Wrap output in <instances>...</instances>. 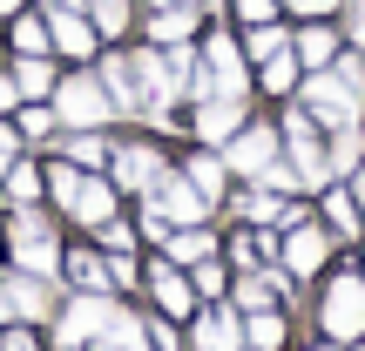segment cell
Wrapping results in <instances>:
<instances>
[{"mask_svg": "<svg viewBox=\"0 0 365 351\" xmlns=\"http://www.w3.org/2000/svg\"><path fill=\"white\" fill-rule=\"evenodd\" d=\"M352 34H359V48H365V7H359V21H352Z\"/></svg>", "mask_w": 365, "mask_h": 351, "instance_id": "43", "label": "cell"}, {"mask_svg": "<svg viewBox=\"0 0 365 351\" xmlns=\"http://www.w3.org/2000/svg\"><path fill=\"white\" fill-rule=\"evenodd\" d=\"M149 34H156V41H182V34H190V14H182V7L156 14V21H149Z\"/></svg>", "mask_w": 365, "mask_h": 351, "instance_id": "23", "label": "cell"}, {"mask_svg": "<svg viewBox=\"0 0 365 351\" xmlns=\"http://www.w3.org/2000/svg\"><path fill=\"white\" fill-rule=\"evenodd\" d=\"M156 298H163V311H176V318H182V311H190V304H196V290L182 284L176 271H156Z\"/></svg>", "mask_w": 365, "mask_h": 351, "instance_id": "17", "label": "cell"}, {"mask_svg": "<svg viewBox=\"0 0 365 351\" xmlns=\"http://www.w3.org/2000/svg\"><path fill=\"white\" fill-rule=\"evenodd\" d=\"M34 189H41V176H34V169H14V196H21V203H27Z\"/></svg>", "mask_w": 365, "mask_h": 351, "instance_id": "37", "label": "cell"}, {"mask_svg": "<svg viewBox=\"0 0 365 351\" xmlns=\"http://www.w3.org/2000/svg\"><path fill=\"white\" fill-rule=\"evenodd\" d=\"M68 209H75L81 223H95V230H102V223L115 216V196H108V182H95V176H81V189L68 196Z\"/></svg>", "mask_w": 365, "mask_h": 351, "instance_id": "7", "label": "cell"}, {"mask_svg": "<svg viewBox=\"0 0 365 351\" xmlns=\"http://www.w3.org/2000/svg\"><path fill=\"white\" fill-rule=\"evenodd\" d=\"M7 156H14V142H7V129H0V169H7Z\"/></svg>", "mask_w": 365, "mask_h": 351, "instance_id": "41", "label": "cell"}, {"mask_svg": "<svg viewBox=\"0 0 365 351\" xmlns=\"http://www.w3.org/2000/svg\"><path fill=\"white\" fill-rule=\"evenodd\" d=\"M250 54H257V61H271V54H284V34H277L271 21H257V34H250Z\"/></svg>", "mask_w": 365, "mask_h": 351, "instance_id": "24", "label": "cell"}, {"mask_svg": "<svg viewBox=\"0 0 365 351\" xmlns=\"http://www.w3.org/2000/svg\"><path fill=\"white\" fill-rule=\"evenodd\" d=\"M21 129H27V135H48V129H54V115H48V108H27Z\"/></svg>", "mask_w": 365, "mask_h": 351, "instance_id": "32", "label": "cell"}, {"mask_svg": "<svg viewBox=\"0 0 365 351\" xmlns=\"http://www.w3.org/2000/svg\"><path fill=\"white\" fill-rule=\"evenodd\" d=\"M0 7H21V0H0Z\"/></svg>", "mask_w": 365, "mask_h": 351, "instance_id": "44", "label": "cell"}, {"mask_svg": "<svg viewBox=\"0 0 365 351\" xmlns=\"http://www.w3.org/2000/svg\"><path fill=\"white\" fill-rule=\"evenodd\" d=\"M115 176L129 182V189H156V176H163V162L149 156V149H122V156H115Z\"/></svg>", "mask_w": 365, "mask_h": 351, "instance_id": "14", "label": "cell"}, {"mask_svg": "<svg viewBox=\"0 0 365 351\" xmlns=\"http://www.w3.org/2000/svg\"><path fill=\"white\" fill-rule=\"evenodd\" d=\"M237 298H244V311H264V298H271V284H244Z\"/></svg>", "mask_w": 365, "mask_h": 351, "instance_id": "36", "label": "cell"}, {"mask_svg": "<svg viewBox=\"0 0 365 351\" xmlns=\"http://www.w3.org/2000/svg\"><path fill=\"white\" fill-rule=\"evenodd\" d=\"M149 196H156V216H182V223H196V216H203V196H196V182H170V176H156V189H149Z\"/></svg>", "mask_w": 365, "mask_h": 351, "instance_id": "6", "label": "cell"}, {"mask_svg": "<svg viewBox=\"0 0 365 351\" xmlns=\"http://www.w3.org/2000/svg\"><path fill=\"white\" fill-rule=\"evenodd\" d=\"M54 41H61L68 54H88V41H95V27L81 21V7H75V0H54Z\"/></svg>", "mask_w": 365, "mask_h": 351, "instance_id": "10", "label": "cell"}, {"mask_svg": "<svg viewBox=\"0 0 365 351\" xmlns=\"http://www.w3.org/2000/svg\"><path fill=\"white\" fill-rule=\"evenodd\" d=\"M129 27V0H95V34H122Z\"/></svg>", "mask_w": 365, "mask_h": 351, "instance_id": "19", "label": "cell"}, {"mask_svg": "<svg viewBox=\"0 0 365 351\" xmlns=\"http://www.w3.org/2000/svg\"><path fill=\"white\" fill-rule=\"evenodd\" d=\"M298 54H304L312 68H318V61H331V34H325V27H312V34L298 41Z\"/></svg>", "mask_w": 365, "mask_h": 351, "instance_id": "26", "label": "cell"}, {"mask_svg": "<svg viewBox=\"0 0 365 351\" xmlns=\"http://www.w3.org/2000/svg\"><path fill=\"white\" fill-rule=\"evenodd\" d=\"M264 88H277V95L291 88V54H271V61H264Z\"/></svg>", "mask_w": 365, "mask_h": 351, "instance_id": "27", "label": "cell"}, {"mask_svg": "<svg viewBox=\"0 0 365 351\" xmlns=\"http://www.w3.org/2000/svg\"><path fill=\"white\" fill-rule=\"evenodd\" d=\"M230 162H237V169H250V176H257L264 162H277V135H271V129H250V135H230Z\"/></svg>", "mask_w": 365, "mask_h": 351, "instance_id": "8", "label": "cell"}, {"mask_svg": "<svg viewBox=\"0 0 365 351\" xmlns=\"http://www.w3.org/2000/svg\"><path fill=\"white\" fill-rule=\"evenodd\" d=\"M284 263H291V271H318V263H325V236H318L312 223H291V243H284Z\"/></svg>", "mask_w": 365, "mask_h": 351, "instance_id": "11", "label": "cell"}, {"mask_svg": "<svg viewBox=\"0 0 365 351\" xmlns=\"http://www.w3.org/2000/svg\"><path fill=\"white\" fill-rule=\"evenodd\" d=\"M190 182H196V196H203V203H217V189H223V169H217V162H190Z\"/></svg>", "mask_w": 365, "mask_h": 351, "instance_id": "21", "label": "cell"}, {"mask_svg": "<svg viewBox=\"0 0 365 351\" xmlns=\"http://www.w3.org/2000/svg\"><path fill=\"white\" fill-rule=\"evenodd\" d=\"M48 176H54V196H61V203H68V196L81 189V176H75V169H48Z\"/></svg>", "mask_w": 365, "mask_h": 351, "instance_id": "34", "label": "cell"}, {"mask_svg": "<svg viewBox=\"0 0 365 351\" xmlns=\"http://www.w3.org/2000/svg\"><path fill=\"white\" fill-rule=\"evenodd\" d=\"M291 149H298V169H304V182H325V176H331V162L318 156V142H312V122H304V115L291 122Z\"/></svg>", "mask_w": 365, "mask_h": 351, "instance_id": "13", "label": "cell"}, {"mask_svg": "<svg viewBox=\"0 0 365 351\" xmlns=\"http://www.w3.org/2000/svg\"><path fill=\"white\" fill-rule=\"evenodd\" d=\"M14 81H21V95H48V88H54V75L41 68V54H27V68H21Z\"/></svg>", "mask_w": 365, "mask_h": 351, "instance_id": "20", "label": "cell"}, {"mask_svg": "<svg viewBox=\"0 0 365 351\" xmlns=\"http://www.w3.org/2000/svg\"><path fill=\"white\" fill-rule=\"evenodd\" d=\"M68 271H75V284H81V290H108V271H102L95 257H75Z\"/></svg>", "mask_w": 365, "mask_h": 351, "instance_id": "25", "label": "cell"}, {"mask_svg": "<svg viewBox=\"0 0 365 351\" xmlns=\"http://www.w3.org/2000/svg\"><path fill=\"white\" fill-rule=\"evenodd\" d=\"M304 108H312L318 122H339V129H345V122L359 115V95L345 88L339 75H312V81H304Z\"/></svg>", "mask_w": 365, "mask_h": 351, "instance_id": "3", "label": "cell"}, {"mask_svg": "<svg viewBox=\"0 0 365 351\" xmlns=\"http://www.w3.org/2000/svg\"><path fill=\"white\" fill-rule=\"evenodd\" d=\"M210 68H217V75H210V88L237 102V95H244V61H237V48H230V41H217V48H210Z\"/></svg>", "mask_w": 365, "mask_h": 351, "instance_id": "12", "label": "cell"}, {"mask_svg": "<svg viewBox=\"0 0 365 351\" xmlns=\"http://www.w3.org/2000/svg\"><path fill=\"white\" fill-rule=\"evenodd\" d=\"M14 41H21L27 54H41V48H48V34H41V21H21V27H14Z\"/></svg>", "mask_w": 365, "mask_h": 351, "instance_id": "31", "label": "cell"}, {"mask_svg": "<svg viewBox=\"0 0 365 351\" xmlns=\"http://www.w3.org/2000/svg\"><path fill=\"white\" fill-rule=\"evenodd\" d=\"M277 338H284V325H277L271 311H257V318H250V345H257V351H277Z\"/></svg>", "mask_w": 365, "mask_h": 351, "instance_id": "22", "label": "cell"}, {"mask_svg": "<svg viewBox=\"0 0 365 351\" xmlns=\"http://www.w3.org/2000/svg\"><path fill=\"white\" fill-rule=\"evenodd\" d=\"M115 331H135V325L102 298V290H88V298H81L75 311L61 318V338H68V345H81V338H115Z\"/></svg>", "mask_w": 365, "mask_h": 351, "instance_id": "1", "label": "cell"}, {"mask_svg": "<svg viewBox=\"0 0 365 351\" xmlns=\"http://www.w3.org/2000/svg\"><path fill=\"white\" fill-rule=\"evenodd\" d=\"M325 331H331V338H359V331H365V284H359V277H339V284H331Z\"/></svg>", "mask_w": 365, "mask_h": 351, "instance_id": "2", "label": "cell"}, {"mask_svg": "<svg viewBox=\"0 0 365 351\" xmlns=\"http://www.w3.org/2000/svg\"><path fill=\"white\" fill-rule=\"evenodd\" d=\"M291 7H304V14H325V7H331V0H291Z\"/></svg>", "mask_w": 365, "mask_h": 351, "instance_id": "40", "label": "cell"}, {"mask_svg": "<svg viewBox=\"0 0 365 351\" xmlns=\"http://www.w3.org/2000/svg\"><path fill=\"white\" fill-rule=\"evenodd\" d=\"M0 318H14V290H0Z\"/></svg>", "mask_w": 365, "mask_h": 351, "instance_id": "42", "label": "cell"}, {"mask_svg": "<svg viewBox=\"0 0 365 351\" xmlns=\"http://www.w3.org/2000/svg\"><path fill=\"white\" fill-rule=\"evenodd\" d=\"M352 162H359V135L345 129V135H339V149H331V169H352Z\"/></svg>", "mask_w": 365, "mask_h": 351, "instance_id": "30", "label": "cell"}, {"mask_svg": "<svg viewBox=\"0 0 365 351\" xmlns=\"http://www.w3.org/2000/svg\"><path fill=\"white\" fill-rule=\"evenodd\" d=\"M14 311H41V284H27V277H14Z\"/></svg>", "mask_w": 365, "mask_h": 351, "instance_id": "29", "label": "cell"}, {"mask_svg": "<svg viewBox=\"0 0 365 351\" xmlns=\"http://www.w3.org/2000/svg\"><path fill=\"white\" fill-rule=\"evenodd\" d=\"M196 351H237V318L230 311L203 318V325H196Z\"/></svg>", "mask_w": 365, "mask_h": 351, "instance_id": "16", "label": "cell"}, {"mask_svg": "<svg viewBox=\"0 0 365 351\" xmlns=\"http://www.w3.org/2000/svg\"><path fill=\"white\" fill-rule=\"evenodd\" d=\"M196 129H203L210 142H230V129H237V102H230V95H217L210 108H196Z\"/></svg>", "mask_w": 365, "mask_h": 351, "instance_id": "15", "label": "cell"}, {"mask_svg": "<svg viewBox=\"0 0 365 351\" xmlns=\"http://www.w3.org/2000/svg\"><path fill=\"white\" fill-rule=\"evenodd\" d=\"M176 7H182V0H176Z\"/></svg>", "mask_w": 365, "mask_h": 351, "instance_id": "45", "label": "cell"}, {"mask_svg": "<svg viewBox=\"0 0 365 351\" xmlns=\"http://www.w3.org/2000/svg\"><path fill=\"white\" fill-rule=\"evenodd\" d=\"M75 162H108V149L95 142V135H81V142H75Z\"/></svg>", "mask_w": 365, "mask_h": 351, "instance_id": "33", "label": "cell"}, {"mask_svg": "<svg viewBox=\"0 0 365 351\" xmlns=\"http://www.w3.org/2000/svg\"><path fill=\"white\" fill-rule=\"evenodd\" d=\"M14 95H21V81H0V108H7V102H14Z\"/></svg>", "mask_w": 365, "mask_h": 351, "instance_id": "39", "label": "cell"}, {"mask_svg": "<svg viewBox=\"0 0 365 351\" xmlns=\"http://www.w3.org/2000/svg\"><path fill=\"white\" fill-rule=\"evenodd\" d=\"M14 257H21V271H34V277L61 263V257H54V236L41 230V216H27V209L14 216Z\"/></svg>", "mask_w": 365, "mask_h": 351, "instance_id": "5", "label": "cell"}, {"mask_svg": "<svg viewBox=\"0 0 365 351\" xmlns=\"http://www.w3.org/2000/svg\"><path fill=\"white\" fill-rule=\"evenodd\" d=\"M331 223H339V230H359V203H352V196H331Z\"/></svg>", "mask_w": 365, "mask_h": 351, "instance_id": "28", "label": "cell"}, {"mask_svg": "<svg viewBox=\"0 0 365 351\" xmlns=\"http://www.w3.org/2000/svg\"><path fill=\"white\" fill-rule=\"evenodd\" d=\"M237 14H244V21L257 27V21H271V0H237Z\"/></svg>", "mask_w": 365, "mask_h": 351, "instance_id": "35", "label": "cell"}, {"mask_svg": "<svg viewBox=\"0 0 365 351\" xmlns=\"http://www.w3.org/2000/svg\"><path fill=\"white\" fill-rule=\"evenodd\" d=\"M102 88H108V102L143 108V68H135V61H108L102 68Z\"/></svg>", "mask_w": 365, "mask_h": 351, "instance_id": "9", "label": "cell"}, {"mask_svg": "<svg viewBox=\"0 0 365 351\" xmlns=\"http://www.w3.org/2000/svg\"><path fill=\"white\" fill-rule=\"evenodd\" d=\"M108 88L102 81H88V75H75V81H61V122H81V129H95V122H108Z\"/></svg>", "mask_w": 365, "mask_h": 351, "instance_id": "4", "label": "cell"}, {"mask_svg": "<svg viewBox=\"0 0 365 351\" xmlns=\"http://www.w3.org/2000/svg\"><path fill=\"white\" fill-rule=\"evenodd\" d=\"M170 257H176V263H203V257H210V236L190 223L182 236H170Z\"/></svg>", "mask_w": 365, "mask_h": 351, "instance_id": "18", "label": "cell"}, {"mask_svg": "<svg viewBox=\"0 0 365 351\" xmlns=\"http://www.w3.org/2000/svg\"><path fill=\"white\" fill-rule=\"evenodd\" d=\"M7 351H34V338H27V331H14V338H7Z\"/></svg>", "mask_w": 365, "mask_h": 351, "instance_id": "38", "label": "cell"}]
</instances>
